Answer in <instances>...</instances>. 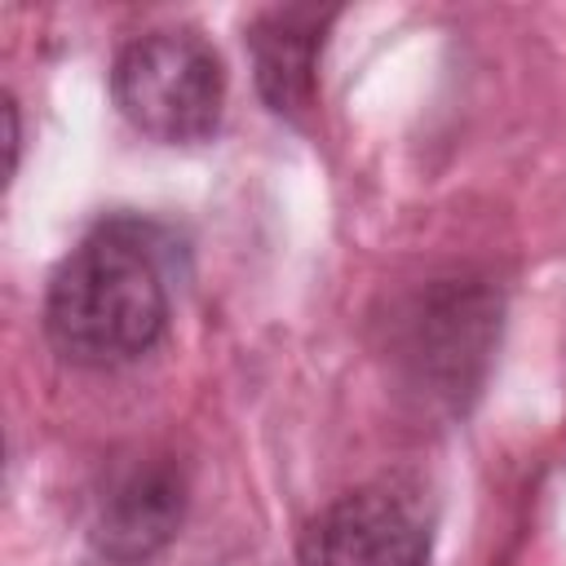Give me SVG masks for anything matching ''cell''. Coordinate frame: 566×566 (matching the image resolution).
<instances>
[{"label":"cell","instance_id":"6da1fadb","mask_svg":"<svg viewBox=\"0 0 566 566\" xmlns=\"http://www.w3.org/2000/svg\"><path fill=\"white\" fill-rule=\"evenodd\" d=\"M168 327V287L155 230L133 217L93 226L53 270L44 296L49 345L75 367H124Z\"/></svg>","mask_w":566,"mask_h":566},{"label":"cell","instance_id":"7a4b0ae2","mask_svg":"<svg viewBox=\"0 0 566 566\" xmlns=\"http://www.w3.org/2000/svg\"><path fill=\"white\" fill-rule=\"evenodd\" d=\"M111 93L137 133L164 146H195L221 124L226 71L199 31L168 27L146 31L119 49Z\"/></svg>","mask_w":566,"mask_h":566},{"label":"cell","instance_id":"3957f363","mask_svg":"<svg viewBox=\"0 0 566 566\" xmlns=\"http://www.w3.org/2000/svg\"><path fill=\"white\" fill-rule=\"evenodd\" d=\"M296 557L301 566H424L429 517L416 495L371 482L318 509L296 539Z\"/></svg>","mask_w":566,"mask_h":566},{"label":"cell","instance_id":"277c9868","mask_svg":"<svg viewBox=\"0 0 566 566\" xmlns=\"http://www.w3.org/2000/svg\"><path fill=\"white\" fill-rule=\"evenodd\" d=\"M186 517V473L172 455H137L106 473L93 500L88 539L106 562L133 566L155 557Z\"/></svg>","mask_w":566,"mask_h":566},{"label":"cell","instance_id":"5b68a950","mask_svg":"<svg viewBox=\"0 0 566 566\" xmlns=\"http://www.w3.org/2000/svg\"><path fill=\"white\" fill-rule=\"evenodd\" d=\"M327 22L332 9H314V4L270 9L252 22L248 44L256 66V88L270 111L301 115L314 102V75H318V49Z\"/></svg>","mask_w":566,"mask_h":566}]
</instances>
